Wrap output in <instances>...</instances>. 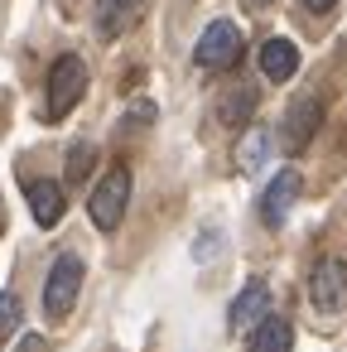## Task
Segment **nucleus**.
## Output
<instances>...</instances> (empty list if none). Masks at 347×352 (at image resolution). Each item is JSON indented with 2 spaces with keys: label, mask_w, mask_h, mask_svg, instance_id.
Wrapping results in <instances>:
<instances>
[{
  "label": "nucleus",
  "mask_w": 347,
  "mask_h": 352,
  "mask_svg": "<svg viewBox=\"0 0 347 352\" xmlns=\"http://www.w3.org/2000/svg\"><path fill=\"white\" fill-rule=\"evenodd\" d=\"M87 92V63L78 54H63L54 68H49V97H44V116L49 121H63Z\"/></svg>",
  "instance_id": "f257e3e1"
},
{
  "label": "nucleus",
  "mask_w": 347,
  "mask_h": 352,
  "mask_svg": "<svg viewBox=\"0 0 347 352\" xmlns=\"http://www.w3.org/2000/svg\"><path fill=\"white\" fill-rule=\"evenodd\" d=\"M78 294H82V261H78L73 251H63V256L49 265V280H44V314H49L54 323H63V318L73 314Z\"/></svg>",
  "instance_id": "f03ea898"
},
{
  "label": "nucleus",
  "mask_w": 347,
  "mask_h": 352,
  "mask_svg": "<svg viewBox=\"0 0 347 352\" xmlns=\"http://www.w3.org/2000/svg\"><path fill=\"white\" fill-rule=\"evenodd\" d=\"M126 203H131V169H126V164H111L107 179L92 188V203H87L97 232H116L121 217H126Z\"/></svg>",
  "instance_id": "7ed1b4c3"
},
{
  "label": "nucleus",
  "mask_w": 347,
  "mask_h": 352,
  "mask_svg": "<svg viewBox=\"0 0 347 352\" xmlns=\"http://www.w3.org/2000/svg\"><path fill=\"white\" fill-rule=\"evenodd\" d=\"M193 58H198V68H208V73L236 68V58H241V30H236L232 20H212V25L198 34Z\"/></svg>",
  "instance_id": "20e7f679"
},
{
  "label": "nucleus",
  "mask_w": 347,
  "mask_h": 352,
  "mask_svg": "<svg viewBox=\"0 0 347 352\" xmlns=\"http://www.w3.org/2000/svg\"><path fill=\"white\" fill-rule=\"evenodd\" d=\"M309 299L318 314H337L347 304V261L342 256H323L309 275Z\"/></svg>",
  "instance_id": "39448f33"
},
{
  "label": "nucleus",
  "mask_w": 347,
  "mask_h": 352,
  "mask_svg": "<svg viewBox=\"0 0 347 352\" xmlns=\"http://www.w3.org/2000/svg\"><path fill=\"white\" fill-rule=\"evenodd\" d=\"M318 126H323V102H318V97H299V102H289V111H284L280 145L299 155V150H304V145L318 135Z\"/></svg>",
  "instance_id": "423d86ee"
},
{
  "label": "nucleus",
  "mask_w": 347,
  "mask_h": 352,
  "mask_svg": "<svg viewBox=\"0 0 347 352\" xmlns=\"http://www.w3.org/2000/svg\"><path fill=\"white\" fill-rule=\"evenodd\" d=\"M294 198H299V169H280L270 179V188L260 193V222L265 227H280L284 212L294 208Z\"/></svg>",
  "instance_id": "0eeeda50"
},
{
  "label": "nucleus",
  "mask_w": 347,
  "mask_h": 352,
  "mask_svg": "<svg viewBox=\"0 0 347 352\" xmlns=\"http://www.w3.org/2000/svg\"><path fill=\"white\" fill-rule=\"evenodd\" d=\"M145 6L150 0H97V34L102 39H121L126 30H135Z\"/></svg>",
  "instance_id": "6e6552de"
},
{
  "label": "nucleus",
  "mask_w": 347,
  "mask_h": 352,
  "mask_svg": "<svg viewBox=\"0 0 347 352\" xmlns=\"http://www.w3.org/2000/svg\"><path fill=\"white\" fill-rule=\"evenodd\" d=\"M25 193H30L34 222H39V227H58V217H63V208H68L63 184H54V179H25Z\"/></svg>",
  "instance_id": "1a4fd4ad"
},
{
  "label": "nucleus",
  "mask_w": 347,
  "mask_h": 352,
  "mask_svg": "<svg viewBox=\"0 0 347 352\" xmlns=\"http://www.w3.org/2000/svg\"><path fill=\"white\" fill-rule=\"evenodd\" d=\"M260 73H265L270 82H289V78L299 73V49H294L289 39H265V44H260Z\"/></svg>",
  "instance_id": "9d476101"
},
{
  "label": "nucleus",
  "mask_w": 347,
  "mask_h": 352,
  "mask_svg": "<svg viewBox=\"0 0 347 352\" xmlns=\"http://www.w3.org/2000/svg\"><path fill=\"white\" fill-rule=\"evenodd\" d=\"M265 309H270V289H265L260 280H251V285L232 299L227 318H232V328H256V323L265 318Z\"/></svg>",
  "instance_id": "9b49d317"
},
{
  "label": "nucleus",
  "mask_w": 347,
  "mask_h": 352,
  "mask_svg": "<svg viewBox=\"0 0 347 352\" xmlns=\"http://www.w3.org/2000/svg\"><path fill=\"white\" fill-rule=\"evenodd\" d=\"M270 155H275V135H270L265 126H246V135H241V145H236V164H241L246 174H260V169L270 164Z\"/></svg>",
  "instance_id": "f8f14e48"
},
{
  "label": "nucleus",
  "mask_w": 347,
  "mask_h": 352,
  "mask_svg": "<svg viewBox=\"0 0 347 352\" xmlns=\"http://www.w3.org/2000/svg\"><path fill=\"white\" fill-rule=\"evenodd\" d=\"M289 347H294V328H289V318L265 314V318L256 323V333H251V352H289Z\"/></svg>",
  "instance_id": "ddd939ff"
},
{
  "label": "nucleus",
  "mask_w": 347,
  "mask_h": 352,
  "mask_svg": "<svg viewBox=\"0 0 347 352\" xmlns=\"http://www.w3.org/2000/svg\"><path fill=\"white\" fill-rule=\"evenodd\" d=\"M251 111H256V92H251V87H232V92L222 97V107H217V116H222V126H227V131L246 126V121H251Z\"/></svg>",
  "instance_id": "4468645a"
},
{
  "label": "nucleus",
  "mask_w": 347,
  "mask_h": 352,
  "mask_svg": "<svg viewBox=\"0 0 347 352\" xmlns=\"http://www.w3.org/2000/svg\"><path fill=\"white\" fill-rule=\"evenodd\" d=\"M92 164H97V150H92L87 140H78V145L68 150V184H82V179L92 174Z\"/></svg>",
  "instance_id": "2eb2a0df"
},
{
  "label": "nucleus",
  "mask_w": 347,
  "mask_h": 352,
  "mask_svg": "<svg viewBox=\"0 0 347 352\" xmlns=\"http://www.w3.org/2000/svg\"><path fill=\"white\" fill-rule=\"evenodd\" d=\"M20 328V294H0V347H5L10 342V333Z\"/></svg>",
  "instance_id": "dca6fc26"
},
{
  "label": "nucleus",
  "mask_w": 347,
  "mask_h": 352,
  "mask_svg": "<svg viewBox=\"0 0 347 352\" xmlns=\"http://www.w3.org/2000/svg\"><path fill=\"white\" fill-rule=\"evenodd\" d=\"M15 352H49V342L39 338V333H30V338H20V347Z\"/></svg>",
  "instance_id": "f3484780"
},
{
  "label": "nucleus",
  "mask_w": 347,
  "mask_h": 352,
  "mask_svg": "<svg viewBox=\"0 0 347 352\" xmlns=\"http://www.w3.org/2000/svg\"><path fill=\"white\" fill-rule=\"evenodd\" d=\"M333 6H337V0H304V10H309V15H328Z\"/></svg>",
  "instance_id": "a211bd4d"
},
{
  "label": "nucleus",
  "mask_w": 347,
  "mask_h": 352,
  "mask_svg": "<svg viewBox=\"0 0 347 352\" xmlns=\"http://www.w3.org/2000/svg\"><path fill=\"white\" fill-rule=\"evenodd\" d=\"M241 6H246L251 15H260V10H270V6H275V0H241Z\"/></svg>",
  "instance_id": "6ab92c4d"
},
{
  "label": "nucleus",
  "mask_w": 347,
  "mask_h": 352,
  "mask_svg": "<svg viewBox=\"0 0 347 352\" xmlns=\"http://www.w3.org/2000/svg\"><path fill=\"white\" fill-rule=\"evenodd\" d=\"M0 232H5V208H0Z\"/></svg>",
  "instance_id": "aec40b11"
}]
</instances>
